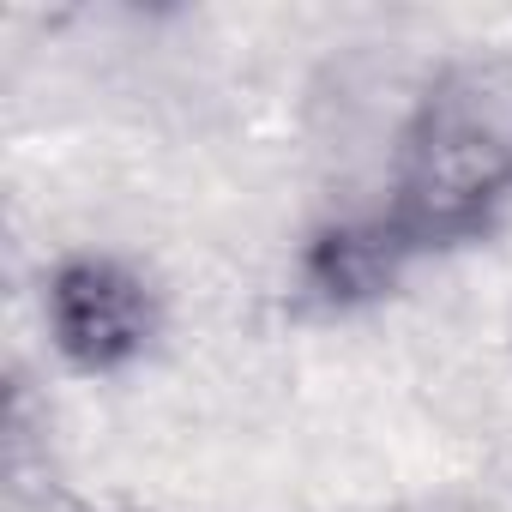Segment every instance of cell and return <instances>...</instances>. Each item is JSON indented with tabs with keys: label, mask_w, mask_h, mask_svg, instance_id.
<instances>
[{
	"label": "cell",
	"mask_w": 512,
	"mask_h": 512,
	"mask_svg": "<svg viewBox=\"0 0 512 512\" xmlns=\"http://www.w3.org/2000/svg\"><path fill=\"white\" fill-rule=\"evenodd\" d=\"M512 199V61L476 55L452 61L416 103L398 181H392V229L422 247H452L488 229V217Z\"/></svg>",
	"instance_id": "1"
},
{
	"label": "cell",
	"mask_w": 512,
	"mask_h": 512,
	"mask_svg": "<svg viewBox=\"0 0 512 512\" xmlns=\"http://www.w3.org/2000/svg\"><path fill=\"white\" fill-rule=\"evenodd\" d=\"M151 326H157L151 290L121 260L85 253V260H67L49 278V332L73 368L109 374V368L133 362L151 344Z\"/></svg>",
	"instance_id": "2"
},
{
	"label": "cell",
	"mask_w": 512,
	"mask_h": 512,
	"mask_svg": "<svg viewBox=\"0 0 512 512\" xmlns=\"http://www.w3.org/2000/svg\"><path fill=\"white\" fill-rule=\"evenodd\" d=\"M410 260V241L392 229V217H368V223H332L308 241L302 253V284L314 302L326 308H356L368 296H380Z\"/></svg>",
	"instance_id": "3"
}]
</instances>
